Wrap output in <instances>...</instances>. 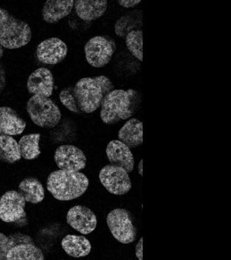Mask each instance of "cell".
Returning <instances> with one entry per match:
<instances>
[{
	"label": "cell",
	"mask_w": 231,
	"mask_h": 260,
	"mask_svg": "<svg viewBox=\"0 0 231 260\" xmlns=\"http://www.w3.org/2000/svg\"><path fill=\"white\" fill-rule=\"evenodd\" d=\"M141 102V95L135 89H113L101 104V119L107 125L128 119L137 111Z\"/></svg>",
	"instance_id": "1"
},
{
	"label": "cell",
	"mask_w": 231,
	"mask_h": 260,
	"mask_svg": "<svg viewBox=\"0 0 231 260\" xmlns=\"http://www.w3.org/2000/svg\"><path fill=\"white\" fill-rule=\"evenodd\" d=\"M114 89L112 81L105 75L80 79L74 87L79 109L92 113L101 107L105 95Z\"/></svg>",
	"instance_id": "2"
},
{
	"label": "cell",
	"mask_w": 231,
	"mask_h": 260,
	"mask_svg": "<svg viewBox=\"0 0 231 260\" xmlns=\"http://www.w3.org/2000/svg\"><path fill=\"white\" fill-rule=\"evenodd\" d=\"M89 186V180L80 172L57 170L48 176L47 189L59 201H71L84 194Z\"/></svg>",
	"instance_id": "3"
},
{
	"label": "cell",
	"mask_w": 231,
	"mask_h": 260,
	"mask_svg": "<svg viewBox=\"0 0 231 260\" xmlns=\"http://www.w3.org/2000/svg\"><path fill=\"white\" fill-rule=\"evenodd\" d=\"M31 38V28L27 22L0 8V45L3 48H21L29 44Z\"/></svg>",
	"instance_id": "4"
},
{
	"label": "cell",
	"mask_w": 231,
	"mask_h": 260,
	"mask_svg": "<svg viewBox=\"0 0 231 260\" xmlns=\"http://www.w3.org/2000/svg\"><path fill=\"white\" fill-rule=\"evenodd\" d=\"M27 111L31 121L42 128H53L59 123L61 113L49 98L34 95L28 101Z\"/></svg>",
	"instance_id": "5"
},
{
	"label": "cell",
	"mask_w": 231,
	"mask_h": 260,
	"mask_svg": "<svg viewBox=\"0 0 231 260\" xmlns=\"http://www.w3.org/2000/svg\"><path fill=\"white\" fill-rule=\"evenodd\" d=\"M115 50V40L108 36H95L84 47L87 62L96 68H102L108 64Z\"/></svg>",
	"instance_id": "6"
},
{
	"label": "cell",
	"mask_w": 231,
	"mask_h": 260,
	"mask_svg": "<svg viewBox=\"0 0 231 260\" xmlns=\"http://www.w3.org/2000/svg\"><path fill=\"white\" fill-rule=\"evenodd\" d=\"M107 223L113 237L119 243L129 244L137 239V229L126 209L117 208L110 211Z\"/></svg>",
	"instance_id": "7"
},
{
	"label": "cell",
	"mask_w": 231,
	"mask_h": 260,
	"mask_svg": "<svg viewBox=\"0 0 231 260\" xmlns=\"http://www.w3.org/2000/svg\"><path fill=\"white\" fill-rule=\"evenodd\" d=\"M101 184L108 192L115 195H123L131 188V182L128 173L123 168L107 165L99 174Z\"/></svg>",
	"instance_id": "8"
},
{
	"label": "cell",
	"mask_w": 231,
	"mask_h": 260,
	"mask_svg": "<svg viewBox=\"0 0 231 260\" xmlns=\"http://www.w3.org/2000/svg\"><path fill=\"white\" fill-rule=\"evenodd\" d=\"M26 201L16 190L5 192L0 199V219L7 223L15 222L26 216Z\"/></svg>",
	"instance_id": "9"
},
{
	"label": "cell",
	"mask_w": 231,
	"mask_h": 260,
	"mask_svg": "<svg viewBox=\"0 0 231 260\" xmlns=\"http://www.w3.org/2000/svg\"><path fill=\"white\" fill-rule=\"evenodd\" d=\"M56 166L61 170L80 172L86 168V154L74 145H62L56 148L54 153Z\"/></svg>",
	"instance_id": "10"
},
{
	"label": "cell",
	"mask_w": 231,
	"mask_h": 260,
	"mask_svg": "<svg viewBox=\"0 0 231 260\" xmlns=\"http://www.w3.org/2000/svg\"><path fill=\"white\" fill-rule=\"evenodd\" d=\"M68 46L60 39L52 38L40 43L36 50L40 62L54 65L62 62L68 54Z\"/></svg>",
	"instance_id": "11"
},
{
	"label": "cell",
	"mask_w": 231,
	"mask_h": 260,
	"mask_svg": "<svg viewBox=\"0 0 231 260\" xmlns=\"http://www.w3.org/2000/svg\"><path fill=\"white\" fill-rule=\"evenodd\" d=\"M69 224L82 235H88L96 229L97 218L88 207L76 205L69 210L67 215Z\"/></svg>",
	"instance_id": "12"
},
{
	"label": "cell",
	"mask_w": 231,
	"mask_h": 260,
	"mask_svg": "<svg viewBox=\"0 0 231 260\" xmlns=\"http://www.w3.org/2000/svg\"><path fill=\"white\" fill-rule=\"evenodd\" d=\"M106 154L111 165L123 168L128 174L133 172L135 157L130 148L125 144L119 140H112L107 146Z\"/></svg>",
	"instance_id": "13"
},
{
	"label": "cell",
	"mask_w": 231,
	"mask_h": 260,
	"mask_svg": "<svg viewBox=\"0 0 231 260\" xmlns=\"http://www.w3.org/2000/svg\"><path fill=\"white\" fill-rule=\"evenodd\" d=\"M28 91L31 94L49 98L54 89L53 75L49 69L39 68L30 75L27 79Z\"/></svg>",
	"instance_id": "14"
},
{
	"label": "cell",
	"mask_w": 231,
	"mask_h": 260,
	"mask_svg": "<svg viewBox=\"0 0 231 260\" xmlns=\"http://www.w3.org/2000/svg\"><path fill=\"white\" fill-rule=\"evenodd\" d=\"M26 122L11 107H0V136H17L24 132Z\"/></svg>",
	"instance_id": "15"
},
{
	"label": "cell",
	"mask_w": 231,
	"mask_h": 260,
	"mask_svg": "<svg viewBox=\"0 0 231 260\" xmlns=\"http://www.w3.org/2000/svg\"><path fill=\"white\" fill-rule=\"evenodd\" d=\"M108 7V2L105 0H78L74 1V8L77 15L84 21H93L104 15Z\"/></svg>",
	"instance_id": "16"
},
{
	"label": "cell",
	"mask_w": 231,
	"mask_h": 260,
	"mask_svg": "<svg viewBox=\"0 0 231 260\" xmlns=\"http://www.w3.org/2000/svg\"><path fill=\"white\" fill-rule=\"evenodd\" d=\"M118 140L129 148L138 147L143 142V123L137 118H131L121 128Z\"/></svg>",
	"instance_id": "17"
},
{
	"label": "cell",
	"mask_w": 231,
	"mask_h": 260,
	"mask_svg": "<svg viewBox=\"0 0 231 260\" xmlns=\"http://www.w3.org/2000/svg\"><path fill=\"white\" fill-rule=\"evenodd\" d=\"M74 1H56L49 0L44 4L42 9V17L48 23H56L66 17L72 12Z\"/></svg>",
	"instance_id": "18"
},
{
	"label": "cell",
	"mask_w": 231,
	"mask_h": 260,
	"mask_svg": "<svg viewBox=\"0 0 231 260\" xmlns=\"http://www.w3.org/2000/svg\"><path fill=\"white\" fill-rule=\"evenodd\" d=\"M62 247L66 253L73 257H82L89 255L92 245L84 236L68 235L62 239Z\"/></svg>",
	"instance_id": "19"
},
{
	"label": "cell",
	"mask_w": 231,
	"mask_h": 260,
	"mask_svg": "<svg viewBox=\"0 0 231 260\" xmlns=\"http://www.w3.org/2000/svg\"><path fill=\"white\" fill-rule=\"evenodd\" d=\"M19 188L25 201L34 204L42 202L45 197L43 185L37 178L30 177L24 179L20 183Z\"/></svg>",
	"instance_id": "20"
},
{
	"label": "cell",
	"mask_w": 231,
	"mask_h": 260,
	"mask_svg": "<svg viewBox=\"0 0 231 260\" xmlns=\"http://www.w3.org/2000/svg\"><path fill=\"white\" fill-rule=\"evenodd\" d=\"M7 260H44V255L35 244L23 243L10 250Z\"/></svg>",
	"instance_id": "21"
},
{
	"label": "cell",
	"mask_w": 231,
	"mask_h": 260,
	"mask_svg": "<svg viewBox=\"0 0 231 260\" xmlns=\"http://www.w3.org/2000/svg\"><path fill=\"white\" fill-rule=\"evenodd\" d=\"M21 158L17 140L9 136H0V160L14 164Z\"/></svg>",
	"instance_id": "22"
},
{
	"label": "cell",
	"mask_w": 231,
	"mask_h": 260,
	"mask_svg": "<svg viewBox=\"0 0 231 260\" xmlns=\"http://www.w3.org/2000/svg\"><path fill=\"white\" fill-rule=\"evenodd\" d=\"M34 244L30 236L21 233H15L9 236L0 233V260H7L10 250L20 244Z\"/></svg>",
	"instance_id": "23"
},
{
	"label": "cell",
	"mask_w": 231,
	"mask_h": 260,
	"mask_svg": "<svg viewBox=\"0 0 231 260\" xmlns=\"http://www.w3.org/2000/svg\"><path fill=\"white\" fill-rule=\"evenodd\" d=\"M40 134H32L23 136L20 139L19 148L21 158L25 159H35L41 153L40 150Z\"/></svg>",
	"instance_id": "24"
},
{
	"label": "cell",
	"mask_w": 231,
	"mask_h": 260,
	"mask_svg": "<svg viewBox=\"0 0 231 260\" xmlns=\"http://www.w3.org/2000/svg\"><path fill=\"white\" fill-rule=\"evenodd\" d=\"M137 11H131L119 18L115 25V32L117 36L120 38L126 36L134 28H138L139 23L142 24V16Z\"/></svg>",
	"instance_id": "25"
},
{
	"label": "cell",
	"mask_w": 231,
	"mask_h": 260,
	"mask_svg": "<svg viewBox=\"0 0 231 260\" xmlns=\"http://www.w3.org/2000/svg\"><path fill=\"white\" fill-rule=\"evenodd\" d=\"M125 44L129 52L142 62L143 58V30L137 29L129 32L125 36Z\"/></svg>",
	"instance_id": "26"
},
{
	"label": "cell",
	"mask_w": 231,
	"mask_h": 260,
	"mask_svg": "<svg viewBox=\"0 0 231 260\" xmlns=\"http://www.w3.org/2000/svg\"><path fill=\"white\" fill-rule=\"evenodd\" d=\"M59 97L60 102L67 109L75 113H80L73 87H69L62 89L60 91Z\"/></svg>",
	"instance_id": "27"
},
{
	"label": "cell",
	"mask_w": 231,
	"mask_h": 260,
	"mask_svg": "<svg viewBox=\"0 0 231 260\" xmlns=\"http://www.w3.org/2000/svg\"><path fill=\"white\" fill-rule=\"evenodd\" d=\"M136 256L139 260H143V237H141L136 246Z\"/></svg>",
	"instance_id": "28"
},
{
	"label": "cell",
	"mask_w": 231,
	"mask_h": 260,
	"mask_svg": "<svg viewBox=\"0 0 231 260\" xmlns=\"http://www.w3.org/2000/svg\"><path fill=\"white\" fill-rule=\"evenodd\" d=\"M141 2V0H121L118 2V3L123 7L129 8L135 7Z\"/></svg>",
	"instance_id": "29"
},
{
	"label": "cell",
	"mask_w": 231,
	"mask_h": 260,
	"mask_svg": "<svg viewBox=\"0 0 231 260\" xmlns=\"http://www.w3.org/2000/svg\"><path fill=\"white\" fill-rule=\"evenodd\" d=\"M6 85L5 71L3 67L0 64V94L3 92Z\"/></svg>",
	"instance_id": "30"
},
{
	"label": "cell",
	"mask_w": 231,
	"mask_h": 260,
	"mask_svg": "<svg viewBox=\"0 0 231 260\" xmlns=\"http://www.w3.org/2000/svg\"><path fill=\"white\" fill-rule=\"evenodd\" d=\"M138 170H139V174L141 176H143V159L142 158L141 161L139 162V167H138Z\"/></svg>",
	"instance_id": "31"
},
{
	"label": "cell",
	"mask_w": 231,
	"mask_h": 260,
	"mask_svg": "<svg viewBox=\"0 0 231 260\" xmlns=\"http://www.w3.org/2000/svg\"><path fill=\"white\" fill-rule=\"evenodd\" d=\"M4 52H4L3 47L0 45V59L3 58Z\"/></svg>",
	"instance_id": "32"
}]
</instances>
